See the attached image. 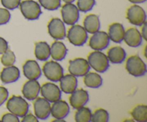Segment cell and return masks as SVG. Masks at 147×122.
<instances>
[{
    "mask_svg": "<svg viewBox=\"0 0 147 122\" xmlns=\"http://www.w3.org/2000/svg\"><path fill=\"white\" fill-rule=\"evenodd\" d=\"M9 96V92L6 88L0 86V106L7 100Z\"/></svg>",
    "mask_w": 147,
    "mask_h": 122,
    "instance_id": "obj_36",
    "label": "cell"
},
{
    "mask_svg": "<svg viewBox=\"0 0 147 122\" xmlns=\"http://www.w3.org/2000/svg\"><path fill=\"white\" fill-rule=\"evenodd\" d=\"M75 114V120L77 122H90L91 121L92 112L90 109L87 107L80 108L77 109Z\"/></svg>",
    "mask_w": 147,
    "mask_h": 122,
    "instance_id": "obj_28",
    "label": "cell"
},
{
    "mask_svg": "<svg viewBox=\"0 0 147 122\" xmlns=\"http://www.w3.org/2000/svg\"><path fill=\"white\" fill-rule=\"evenodd\" d=\"M126 53L124 49L120 46H116L109 49L107 53V57L113 64H120L125 60Z\"/></svg>",
    "mask_w": 147,
    "mask_h": 122,
    "instance_id": "obj_23",
    "label": "cell"
},
{
    "mask_svg": "<svg viewBox=\"0 0 147 122\" xmlns=\"http://www.w3.org/2000/svg\"><path fill=\"white\" fill-rule=\"evenodd\" d=\"M1 57V63L5 67L13 65L16 62V56L11 50L7 49Z\"/></svg>",
    "mask_w": 147,
    "mask_h": 122,
    "instance_id": "obj_30",
    "label": "cell"
},
{
    "mask_svg": "<svg viewBox=\"0 0 147 122\" xmlns=\"http://www.w3.org/2000/svg\"><path fill=\"white\" fill-rule=\"evenodd\" d=\"M42 71L45 76L53 82H58L64 75V70L57 61H47L44 64Z\"/></svg>",
    "mask_w": 147,
    "mask_h": 122,
    "instance_id": "obj_6",
    "label": "cell"
},
{
    "mask_svg": "<svg viewBox=\"0 0 147 122\" xmlns=\"http://www.w3.org/2000/svg\"><path fill=\"white\" fill-rule=\"evenodd\" d=\"M108 34H109V39L113 42L121 43L124 38V27L121 23H113L109 26Z\"/></svg>",
    "mask_w": 147,
    "mask_h": 122,
    "instance_id": "obj_21",
    "label": "cell"
},
{
    "mask_svg": "<svg viewBox=\"0 0 147 122\" xmlns=\"http://www.w3.org/2000/svg\"><path fill=\"white\" fill-rule=\"evenodd\" d=\"M8 48V42L4 38L0 37V55L3 54Z\"/></svg>",
    "mask_w": 147,
    "mask_h": 122,
    "instance_id": "obj_38",
    "label": "cell"
},
{
    "mask_svg": "<svg viewBox=\"0 0 147 122\" xmlns=\"http://www.w3.org/2000/svg\"><path fill=\"white\" fill-rule=\"evenodd\" d=\"M126 18L133 25L142 26L146 22V14L142 7L134 4L128 9Z\"/></svg>",
    "mask_w": 147,
    "mask_h": 122,
    "instance_id": "obj_9",
    "label": "cell"
},
{
    "mask_svg": "<svg viewBox=\"0 0 147 122\" xmlns=\"http://www.w3.org/2000/svg\"><path fill=\"white\" fill-rule=\"evenodd\" d=\"M20 11L27 20H36L42 14L41 7L37 1L34 0H24L20 2Z\"/></svg>",
    "mask_w": 147,
    "mask_h": 122,
    "instance_id": "obj_3",
    "label": "cell"
},
{
    "mask_svg": "<svg viewBox=\"0 0 147 122\" xmlns=\"http://www.w3.org/2000/svg\"><path fill=\"white\" fill-rule=\"evenodd\" d=\"M40 93L42 97L50 103H54L61 98L62 92L57 85L53 83H46L40 87Z\"/></svg>",
    "mask_w": 147,
    "mask_h": 122,
    "instance_id": "obj_11",
    "label": "cell"
},
{
    "mask_svg": "<svg viewBox=\"0 0 147 122\" xmlns=\"http://www.w3.org/2000/svg\"><path fill=\"white\" fill-rule=\"evenodd\" d=\"M34 55L40 61H46L50 56V47L46 42H39L35 44Z\"/></svg>",
    "mask_w": 147,
    "mask_h": 122,
    "instance_id": "obj_25",
    "label": "cell"
},
{
    "mask_svg": "<svg viewBox=\"0 0 147 122\" xmlns=\"http://www.w3.org/2000/svg\"><path fill=\"white\" fill-rule=\"evenodd\" d=\"M126 69L131 75L141 77L146 74V65L139 55H132L126 60Z\"/></svg>",
    "mask_w": 147,
    "mask_h": 122,
    "instance_id": "obj_4",
    "label": "cell"
},
{
    "mask_svg": "<svg viewBox=\"0 0 147 122\" xmlns=\"http://www.w3.org/2000/svg\"><path fill=\"white\" fill-rule=\"evenodd\" d=\"M88 60L82 57L76 58L69 61L68 71L73 75L76 77H83L90 70Z\"/></svg>",
    "mask_w": 147,
    "mask_h": 122,
    "instance_id": "obj_7",
    "label": "cell"
},
{
    "mask_svg": "<svg viewBox=\"0 0 147 122\" xmlns=\"http://www.w3.org/2000/svg\"><path fill=\"white\" fill-rule=\"evenodd\" d=\"M1 121L3 122H19L20 119H19L18 116L16 115L13 114L11 113H7L3 115L2 118H1Z\"/></svg>",
    "mask_w": 147,
    "mask_h": 122,
    "instance_id": "obj_35",
    "label": "cell"
},
{
    "mask_svg": "<svg viewBox=\"0 0 147 122\" xmlns=\"http://www.w3.org/2000/svg\"><path fill=\"white\" fill-rule=\"evenodd\" d=\"M109 120V112L103 109H97L92 113L91 121L93 122H107Z\"/></svg>",
    "mask_w": 147,
    "mask_h": 122,
    "instance_id": "obj_29",
    "label": "cell"
},
{
    "mask_svg": "<svg viewBox=\"0 0 147 122\" xmlns=\"http://www.w3.org/2000/svg\"><path fill=\"white\" fill-rule=\"evenodd\" d=\"M123 40L126 44H127L129 47H137L142 44L143 37L137 29L132 27L129 29L127 31H125Z\"/></svg>",
    "mask_w": 147,
    "mask_h": 122,
    "instance_id": "obj_19",
    "label": "cell"
},
{
    "mask_svg": "<svg viewBox=\"0 0 147 122\" xmlns=\"http://www.w3.org/2000/svg\"><path fill=\"white\" fill-rule=\"evenodd\" d=\"M142 26V33H141V34H142V37H143L145 40H147V35H146L147 34V24H146V22H145L144 23Z\"/></svg>",
    "mask_w": 147,
    "mask_h": 122,
    "instance_id": "obj_39",
    "label": "cell"
},
{
    "mask_svg": "<svg viewBox=\"0 0 147 122\" xmlns=\"http://www.w3.org/2000/svg\"><path fill=\"white\" fill-rule=\"evenodd\" d=\"M69 42L75 46H82L88 40V32L84 27L78 24H73L67 32Z\"/></svg>",
    "mask_w": 147,
    "mask_h": 122,
    "instance_id": "obj_5",
    "label": "cell"
},
{
    "mask_svg": "<svg viewBox=\"0 0 147 122\" xmlns=\"http://www.w3.org/2000/svg\"><path fill=\"white\" fill-rule=\"evenodd\" d=\"M129 1H130L131 3H132V4H142V3H144L145 2V1H146V0H129Z\"/></svg>",
    "mask_w": 147,
    "mask_h": 122,
    "instance_id": "obj_40",
    "label": "cell"
},
{
    "mask_svg": "<svg viewBox=\"0 0 147 122\" xmlns=\"http://www.w3.org/2000/svg\"><path fill=\"white\" fill-rule=\"evenodd\" d=\"M40 85L37 80H29L22 89V93L27 100H34L38 97L40 91Z\"/></svg>",
    "mask_w": 147,
    "mask_h": 122,
    "instance_id": "obj_15",
    "label": "cell"
},
{
    "mask_svg": "<svg viewBox=\"0 0 147 122\" xmlns=\"http://www.w3.org/2000/svg\"><path fill=\"white\" fill-rule=\"evenodd\" d=\"M29 103L20 96H13L7 103V109L10 113L18 117H23L28 113Z\"/></svg>",
    "mask_w": 147,
    "mask_h": 122,
    "instance_id": "obj_2",
    "label": "cell"
},
{
    "mask_svg": "<svg viewBox=\"0 0 147 122\" xmlns=\"http://www.w3.org/2000/svg\"><path fill=\"white\" fill-rule=\"evenodd\" d=\"M61 15L63 22L72 26L78 21L80 14L77 6L72 3H65L62 7Z\"/></svg>",
    "mask_w": 147,
    "mask_h": 122,
    "instance_id": "obj_8",
    "label": "cell"
},
{
    "mask_svg": "<svg viewBox=\"0 0 147 122\" xmlns=\"http://www.w3.org/2000/svg\"><path fill=\"white\" fill-rule=\"evenodd\" d=\"M11 18V14L7 9L0 8V25L9 22Z\"/></svg>",
    "mask_w": 147,
    "mask_h": 122,
    "instance_id": "obj_34",
    "label": "cell"
},
{
    "mask_svg": "<svg viewBox=\"0 0 147 122\" xmlns=\"http://www.w3.org/2000/svg\"><path fill=\"white\" fill-rule=\"evenodd\" d=\"M70 94L71 96L69 98V101L70 106L75 109H78L83 107L89 100L88 93L84 89H76Z\"/></svg>",
    "mask_w": 147,
    "mask_h": 122,
    "instance_id": "obj_14",
    "label": "cell"
},
{
    "mask_svg": "<svg viewBox=\"0 0 147 122\" xmlns=\"http://www.w3.org/2000/svg\"><path fill=\"white\" fill-rule=\"evenodd\" d=\"M90 38L89 46L93 50L101 51L107 48L110 42L109 34L104 31H98Z\"/></svg>",
    "mask_w": 147,
    "mask_h": 122,
    "instance_id": "obj_12",
    "label": "cell"
},
{
    "mask_svg": "<svg viewBox=\"0 0 147 122\" xmlns=\"http://www.w3.org/2000/svg\"><path fill=\"white\" fill-rule=\"evenodd\" d=\"M96 4V0H78L77 7L79 11L88 12L93 8Z\"/></svg>",
    "mask_w": 147,
    "mask_h": 122,
    "instance_id": "obj_32",
    "label": "cell"
},
{
    "mask_svg": "<svg viewBox=\"0 0 147 122\" xmlns=\"http://www.w3.org/2000/svg\"><path fill=\"white\" fill-rule=\"evenodd\" d=\"M63 1L65 3H73L75 0H63Z\"/></svg>",
    "mask_w": 147,
    "mask_h": 122,
    "instance_id": "obj_41",
    "label": "cell"
},
{
    "mask_svg": "<svg viewBox=\"0 0 147 122\" xmlns=\"http://www.w3.org/2000/svg\"><path fill=\"white\" fill-rule=\"evenodd\" d=\"M60 86L61 91L64 92L67 94H70L77 89V78L71 74L63 75L60 80Z\"/></svg>",
    "mask_w": 147,
    "mask_h": 122,
    "instance_id": "obj_20",
    "label": "cell"
},
{
    "mask_svg": "<svg viewBox=\"0 0 147 122\" xmlns=\"http://www.w3.org/2000/svg\"><path fill=\"white\" fill-rule=\"evenodd\" d=\"M38 1L43 8L50 11L57 9L61 6V0H38Z\"/></svg>",
    "mask_w": 147,
    "mask_h": 122,
    "instance_id": "obj_31",
    "label": "cell"
},
{
    "mask_svg": "<svg viewBox=\"0 0 147 122\" xmlns=\"http://www.w3.org/2000/svg\"><path fill=\"white\" fill-rule=\"evenodd\" d=\"M21 0H1L3 7L9 10H13L20 7Z\"/></svg>",
    "mask_w": 147,
    "mask_h": 122,
    "instance_id": "obj_33",
    "label": "cell"
},
{
    "mask_svg": "<svg viewBox=\"0 0 147 122\" xmlns=\"http://www.w3.org/2000/svg\"><path fill=\"white\" fill-rule=\"evenodd\" d=\"M83 27L86 32L90 34H94L96 32L99 31L100 22L98 16L93 14L86 16L83 21Z\"/></svg>",
    "mask_w": 147,
    "mask_h": 122,
    "instance_id": "obj_24",
    "label": "cell"
},
{
    "mask_svg": "<svg viewBox=\"0 0 147 122\" xmlns=\"http://www.w3.org/2000/svg\"><path fill=\"white\" fill-rule=\"evenodd\" d=\"M134 120L138 122L147 121V106L146 105H138L131 111Z\"/></svg>",
    "mask_w": 147,
    "mask_h": 122,
    "instance_id": "obj_27",
    "label": "cell"
},
{
    "mask_svg": "<svg viewBox=\"0 0 147 122\" xmlns=\"http://www.w3.org/2000/svg\"><path fill=\"white\" fill-rule=\"evenodd\" d=\"M67 53V47L62 42H54L50 47V56L55 61H61L64 60Z\"/></svg>",
    "mask_w": 147,
    "mask_h": 122,
    "instance_id": "obj_22",
    "label": "cell"
},
{
    "mask_svg": "<svg viewBox=\"0 0 147 122\" xmlns=\"http://www.w3.org/2000/svg\"><path fill=\"white\" fill-rule=\"evenodd\" d=\"M23 119L22 120V122H38V119L36 117V116H34L32 113H28L25 114L23 116Z\"/></svg>",
    "mask_w": 147,
    "mask_h": 122,
    "instance_id": "obj_37",
    "label": "cell"
},
{
    "mask_svg": "<svg viewBox=\"0 0 147 122\" xmlns=\"http://www.w3.org/2000/svg\"><path fill=\"white\" fill-rule=\"evenodd\" d=\"M70 112V107L65 100H58L54 102L50 109V114L55 119H64Z\"/></svg>",
    "mask_w": 147,
    "mask_h": 122,
    "instance_id": "obj_17",
    "label": "cell"
},
{
    "mask_svg": "<svg viewBox=\"0 0 147 122\" xmlns=\"http://www.w3.org/2000/svg\"><path fill=\"white\" fill-rule=\"evenodd\" d=\"M22 69L24 75L28 80H37L42 75L40 65L35 60H27L23 65Z\"/></svg>",
    "mask_w": 147,
    "mask_h": 122,
    "instance_id": "obj_16",
    "label": "cell"
},
{
    "mask_svg": "<svg viewBox=\"0 0 147 122\" xmlns=\"http://www.w3.org/2000/svg\"><path fill=\"white\" fill-rule=\"evenodd\" d=\"M20 77V71L17 67L14 65L6 67L1 70L0 78L4 84L14 83Z\"/></svg>",
    "mask_w": 147,
    "mask_h": 122,
    "instance_id": "obj_18",
    "label": "cell"
},
{
    "mask_svg": "<svg viewBox=\"0 0 147 122\" xmlns=\"http://www.w3.org/2000/svg\"><path fill=\"white\" fill-rule=\"evenodd\" d=\"M88 63L90 67L98 73H105L109 67V60L107 55L97 50L89 54Z\"/></svg>",
    "mask_w": 147,
    "mask_h": 122,
    "instance_id": "obj_1",
    "label": "cell"
},
{
    "mask_svg": "<svg viewBox=\"0 0 147 122\" xmlns=\"http://www.w3.org/2000/svg\"><path fill=\"white\" fill-rule=\"evenodd\" d=\"M83 82L88 88H98L103 84V78L98 73L88 72L84 75Z\"/></svg>",
    "mask_w": 147,
    "mask_h": 122,
    "instance_id": "obj_26",
    "label": "cell"
},
{
    "mask_svg": "<svg viewBox=\"0 0 147 122\" xmlns=\"http://www.w3.org/2000/svg\"><path fill=\"white\" fill-rule=\"evenodd\" d=\"M48 33L55 40H63L66 37V29L64 22L59 18H53L47 25Z\"/></svg>",
    "mask_w": 147,
    "mask_h": 122,
    "instance_id": "obj_10",
    "label": "cell"
},
{
    "mask_svg": "<svg viewBox=\"0 0 147 122\" xmlns=\"http://www.w3.org/2000/svg\"><path fill=\"white\" fill-rule=\"evenodd\" d=\"M34 114L37 119L45 120L50 116L51 106L48 100L44 98H37L34 102Z\"/></svg>",
    "mask_w": 147,
    "mask_h": 122,
    "instance_id": "obj_13",
    "label": "cell"
}]
</instances>
